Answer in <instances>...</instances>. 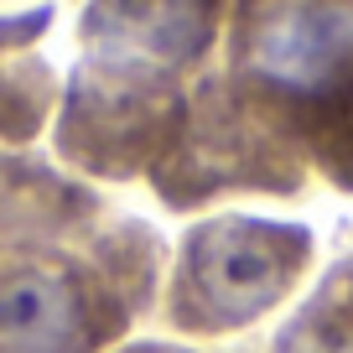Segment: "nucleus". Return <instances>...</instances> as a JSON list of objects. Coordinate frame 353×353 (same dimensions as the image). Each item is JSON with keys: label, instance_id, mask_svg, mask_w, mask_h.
<instances>
[{"label": "nucleus", "instance_id": "1a4fd4ad", "mask_svg": "<svg viewBox=\"0 0 353 353\" xmlns=\"http://www.w3.org/2000/svg\"><path fill=\"white\" fill-rule=\"evenodd\" d=\"M88 254L99 260V270L120 286V296L141 317L145 296H156V281H161V244H156V234L145 223H114V229H104L88 244Z\"/></svg>", "mask_w": 353, "mask_h": 353}, {"label": "nucleus", "instance_id": "f03ea898", "mask_svg": "<svg viewBox=\"0 0 353 353\" xmlns=\"http://www.w3.org/2000/svg\"><path fill=\"white\" fill-rule=\"evenodd\" d=\"M219 47L234 104L353 192V0H229Z\"/></svg>", "mask_w": 353, "mask_h": 353}, {"label": "nucleus", "instance_id": "20e7f679", "mask_svg": "<svg viewBox=\"0 0 353 353\" xmlns=\"http://www.w3.org/2000/svg\"><path fill=\"white\" fill-rule=\"evenodd\" d=\"M130 327L135 307L88 250L0 254V353H114Z\"/></svg>", "mask_w": 353, "mask_h": 353}, {"label": "nucleus", "instance_id": "39448f33", "mask_svg": "<svg viewBox=\"0 0 353 353\" xmlns=\"http://www.w3.org/2000/svg\"><path fill=\"white\" fill-rule=\"evenodd\" d=\"M151 188L161 192L166 208H203V203L234 198V192H281V198H291V192L307 188V166L281 141H270L234 104L219 68H208L192 88L182 135L156 161Z\"/></svg>", "mask_w": 353, "mask_h": 353}, {"label": "nucleus", "instance_id": "7ed1b4c3", "mask_svg": "<svg viewBox=\"0 0 353 353\" xmlns=\"http://www.w3.org/2000/svg\"><path fill=\"white\" fill-rule=\"evenodd\" d=\"M312 234L301 223L213 213L176 244L161 322L182 338H229L254 327L301 286Z\"/></svg>", "mask_w": 353, "mask_h": 353}, {"label": "nucleus", "instance_id": "9d476101", "mask_svg": "<svg viewBox=\"0 0 353 353\" xmlns=\"http://www.w3.org/2000/svg\"><path fill=\"white\" fill-rule=\"evenodd\" d=\"M114 353H188V348H176V343H120Z\"/></svg>", "mask_w": 353, "mask_h": 353}, {"label": "nucleus", "instance_id": "f257e3e1", "mask_svg": "<svg viewBox=\"0 0 353 353\" xmlns=\"http://www.w3.org/2000/svg\"><path fill=\"white\" fill-rule=\"evenodd\" d=\"M229 0H88L57 104V151L83 176H151L182 135L192 88L223 42Z\"/></svg>", "mask_w": 353, "mask_h": 353}, {"label": "nucleus", "instance_id": "0eeeda50", "mask_svg": "<svg viewBox=\"0 0 353 353\" xmlns=\"http://www.w3.org/2000/svg\"><path fill=\"white\" fill-rule=\"evenodd\" d=\"M270 353H353V260H338L322 286L276 332Z\"/></svg>", "mask_w": 353, "mask_h": 353}, {"label": "nucleus", "instance_id": "6e6552de", "mask_svg": "<svg viewBox=\"0 0 353 353\" xmlns=\"http://www.w3.org/2000/svg\"><path fill=\"white\" fill-rule=\"evenodd\" d=\"M52 104H57V88H52V68L42 57L32 52L0 57V141L26 145L47 125Z\"/></svg>", "mask_w": 353, "mask_h": 353}, {"label": "nucleus", "instance_id": "423d86ee", "mask_svg": "<svg viewBox=\"0 0 353 353\" xmlns=\"http://www.w3.org/2000/svg\"><path fill=\"white\" fill-rule=\"evenodd\" d=\"M88 213H99V203L78 182L57 176L42 161L0 156V244L42 250V244L63 239L68 229H78Z\"/></svg>", "mask_w": 353, "mask_h": 353}]
</instances>
